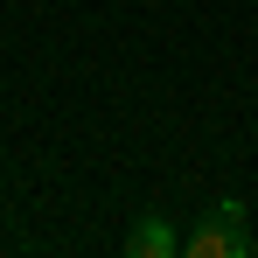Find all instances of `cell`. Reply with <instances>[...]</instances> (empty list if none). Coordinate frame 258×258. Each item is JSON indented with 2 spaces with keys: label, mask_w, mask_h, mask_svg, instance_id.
Here are the masks:
<instances>
[{
  "label": "cell",
  "mask_w": 258,
  "mask_h": 258,
  "mask_svg": "<svg viewBox=\"0 0 258 258\" xmlns=\"http://www.w3.org/2000/svg\"><path fill=\"white\" fill-rule=\"evenodd\" d=\"M188 258H244L251 251V223H244V203H216L188 237H181Z\"/></svg>",
  "instance_id": "obj_1"
},
{
  "label": "cell",
  "mask_w": 258,
  "mask_h": 258,
  "mask_svg": "<svg viewBox=\"0 0 258 258\" xmlns=\"http://www.w3.org/2000/svg\"><path fill=\"white\" fill-rule=\"evenodd\" d=\"M126 251H133V258H174V251H181V237H174L161 216H140L133 237H126Z\"/></svg>",
  "instance_id": "obj_2"
}]
</instances>
